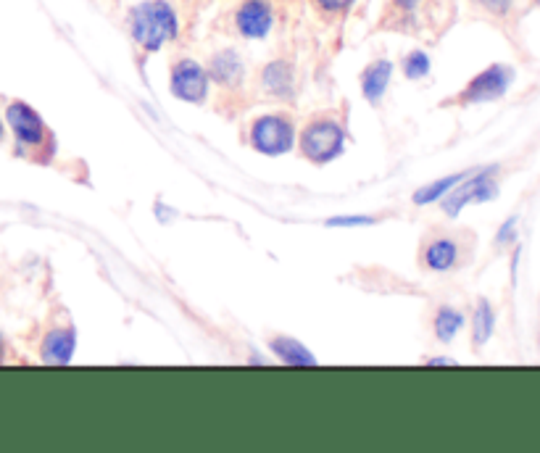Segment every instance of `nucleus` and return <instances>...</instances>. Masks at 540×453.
Wrapping results in <instances>:
<instances>
[{
  "mask_svg": "<svg viewBox=\"0 0 540 453\" xmlns=\"http://www.w3.org/2000/svg\"><path fill=\"white\" fill-rule=\"evenodd\" d=\"M498 195V166L469 169V174L440 201L446 216H459L469 203H488Z\"/></svg>",
  "mask_w": 540,
  "mask_h": 453,
  "instance_id": "39448f33",
  "label": "nucleus"
},
{
  "mask_svg": "<svg viewBox=\"0 0 540 453\" xmlns=\"http://www.w3.org/2000/svg\"><path fill=\"white\" fill-rule=\"evenodd\" d=\"M261 87L274 101H293L296 98V69L285 58H277L261 69Z\"/></svg>",
  "mask_w": 540,
  "mask_h": 453,
  "instance_id": "9d476101",
  "label": "nucleus"
},
{
  "mask_svg": "<svg viewBox=\"0 0 540 453\" xmlns=\"http://www.w3.org/2000/svg\"><path fill=\"white\" fill-rule=\"evenodd\" d=\"M467 327V317H464V311L454 309V306H440L435 311V319H432V330H435V338L440 343H451V340L459 335L461 330Z\"/></svg>",
  "mask_w": 540,
  "mask_h": 453,
  "instance_id": "2eb2a0df",
  "label": "nucleus"
},
{
  "mask_svg": "<svg viewBox=\"0 0 540 453\" xmlns=\"http://www.w3.org/2000/svg\"><path fill=\"white\" fill-rule=\"evenodd\" d=\"M422 6H425V0H390L393 14L401 16V19H414Z\"/></svg>",
  "mask_w": 540,
  "mask_h": 453,
  "instance_id": "4be33fe9",
  "label": "nucleus"
},
{
  "mask_svg": "<svg viewBox=\"0 0 540 453\" xmlns=\"http://www.w3.org/2000/svg\"><path fill=\"white\" fill-rule=\"evenodd\" d=\"M0 140H3V122H0Z\"/></svg>",
  "mask_w": 540,
  "mask_h": 453,
  "instance_id": "a878e982",
  "label": "nucleus"
},
{
  "mask_svg": "<svg viewBox=\"0 0 540 453\" xmlns=\"http://www.w3.org/2000/svg\"><path fill=\"white\" fill-rule=\"evenodd\" d=\"M469 172H459V174H448V177H440V180L430 182V185L419 187L417 193H414V203L417 206H430V203H440L446 198L456 185H459Z\"/></svg>",
  "mask_w": 540,
  "mask_h": 453,
  "instance_id": "f3484780",
  "label": "nucleus"
},
{
  "mask_svg": "<svg viewBox=\"0 0 540 453\" xmlns=\"http://www.w3.org/2000/svg\"><path fill=\"white\" fill-rule=\"evenodd\" d=\"M514 238H517V216H509V219L504 222V227L498 230L496 243L498 245H509V243H514Z\"/></svg>",
  "mask_w": 540,
  "mask_h": 453,
  "instance_id": "5701e85b",
  "label": "nucleus"
},
{
  "mask_svg": "<svg viewBox=\"0 0 540 453\" xmlns=\"http://www.w3.org/2000/svg\"><path fill=\"white\" fill-rule=\"evenodd\" d=\"M346 137V127L335 116H319V119H311L301 130L298 148H301L303 159L322 166L343 156Z\"/></svg>",
  "mask_w": 540,
  "mask_h": 453,
  "instance_id": "f03ea898",
  "label": "nucleus"
},
{
  "mask_svg": "<svg viewBox=\"0 0 540 453\" xmlns=\"http://www.w3.org/2000/svg\"><path fill=\"white\" fill-rule=\"evenodd\" d=\"M74 348H77V330L72 324L58 327V330H51L43 338L40 359H43V364H51V367H66L72 361Z\"/></svg>",
  "mask_w": 540,
  "mask_h": 453,
  "instance_id": "9b49d317",
  "label": "nucleus"
},
{
  "mask_svg": "<svg viewBox=\"0 0 540 453\" xmlns=\"http://www.w3.org/2000/svg\"><path fill=\"white\" fill-rule=\"evenodd\" d=\"M311 6L317 11L319 16L324 19H340V16H346L353 6H356V0H311Z\"/></svg>",
  "mask_w": 540,
  "mask_h": 453,
  "instance_id": "6ab92c4d",
  "label": "nucleus"
},
{
  "mask_svg": "<svg viewBox=\"0 0 540 453\" xmlns=\"http://www.w3.org/2000/svg\"><path fill=\"white\" fill-rule=\"evenodd\" d=\"M535 3H538V8H540V0H535Z\"/></svg>",
  "mask_w": 540,
  "mask_h": 453,
  "instance_id": "bb28decb",
  "label": "nucleus"
},
{
  "mask_svg": "<svg viewBox=\"0 0 540 453\" xmlns=\"http://www.w3.org/2000/svg\"><path fill=\"white\" fill-rule=\"evenodd\" d=\"M269 348H272V353L282 364H290V367H311V364H317V356L303 346L301 340L288 338V335H274L269 340Z\"/></svg>",
  "mask_w": 540,
  "mask_h": 453,
  "instance_id": "4468645a",
  "label": "nucleus"
},
{
  "mask_svg": "<svg viewBox=\"0 0 540 453\" xmlns=\"http://www.w3.org/2000/svg\"><path fill=\"white\" fill-rule=\"evenodd\" d=\"M375 216L367 214H346V216H330L327 219V227H369V224H375Z\"/></svg>",
  "mask_w": 540,
  "mask_h": 453,
  "instance_id": "aec40b11",
  "label": "nucleus"
},
{
  "mask_svg": "<svg viewBox=\"0 0 540 453\" xmlns=\"http://www.w3.org/2000/svg\"><path fill=\"white\" fill-rule=\"evenodd\" d=\"M209 87V72H206V66L198 64L195 58H177L172 69H169V93H172L177 101L203 103L209 98Z\"/></svg>",
  "mask_w": 540,
  "mask_h": 453,
  "instance_id": "423d86ee",
  "label": "nucleus"
},
{
  "mask_svg": "<svg viewBox=\"0 0 540 453\" xmlns=\"http://www.w3.org/2000/svg\"><path fill=\"white\" fill-rule=\"evenodd\" d=\"M493 330H496V309L488 298H480L475 314H472V343H475V348H483L493 338Z\"/></svg>",
  "mask_w": 540,
  "mask_h": 453,
  "instance_id": "dca6fc26",
  "label": "nucleus"
},
{
  "mask_svg": "<svg viewBox=\"0 0 540 453\" xmlns=\"http://www.w3.org/2000/svg\"><path fill=\"white\" fill-rule=\"evenodd\" d=\"M390 80H393V61H388V58H375V61L361 72V93H364L367 103L380 106L382 95L388 93Z\"/></svg>",
  "mask_w": 540,
  "mask_h": 453,
  "instance_id": "ddd939ff",
  "label": "nucleus"
},
{
  "mask_svg": "<svg viewBox=\"0 0 540 453\" xmlns=\"http://www.w3.org/2000/svg\"><path fill=\"white\" fill-rule=\"evenodd\" d=\"M3 359H6V340L0 335V364H3Z\"/></svg>",
  "mask_w": 540,
  "mask_h": 453,
  "instance_id": "b1692460",
  "label": "nucleus"
},
{
  "mask_svg": "<svg viewBox=\"0 0 540 453\" xmlns=\"http://www.w3.org/2000/svg\"><path fill=\"white\" fill-rule=\"evenodd\" d=\"M432 69V61L425 51H411L406 53L404 61H401V72H404L406 80H425Z\"/></svg>",
  "mask_w": 540,
  "mask_h": 453,
  "instance_id": "a211bd4d",
  "label": "nucleus"
},
{
  "mask_svg": "<svg viewBox=\"0 0 540 453\" xmlns=\"http://www.w3.org/2000/svg\"><path fill=\"white\" fill-rule=\"evenodd\" d=\"M6 122L11 127V135L16 140V153L29 156V153H43V148H53L51 132L45 127L43 116L37 114L35 108L24 101L8 103Z\"/></svg>",
  "mask_w": 540,
  "mask_h": 453,
  "instance_id": "20e7f679",
  "label": "nucleus"
},
{
  "mask_svg": "<svg viewBox=\"0 0 540 453\" xmlns=\"http://www.w3.org/2000/svg\"><path fill=\"white\" fill-rule=\"evenodd\" d=\"M206 72H209V80L216 82L219 87L235 90L245 80V61L235 48H222V51H216L209 58Z\"/></svg>",
  "mask_w": 540,
  "mask_h": 453,
  "instance_id": "1a4fd4ad",
  "label": "nucleus"
},
{
  "mask_svg": "<svg viewBox=\"0 0 540 453\" xmlns=\"http://www.w3.org/2000/svg\"><path fill=\"white\" fill-rule=\"evenodd\" d=\"M248 143L261 156H285L296 148V124L288 114H261L248 127Z\"/></svg>",
  "mask_w": 540,
  "mask_h": 453,
  "instance_id": "7ed1b4c3",
  "label": "nucleus"
},
{
  "mask_svg": "<svg viewBox=\"0 0 540 453\" xmlns=\"http://www.w3.org/2000/svg\"><path fill=\"white\" fill-rule=\"evenodd\" d=\"M427 364H454V361H451V359H440V356H438V359H430V361H427Z\"/></svg>",
  "mask_w": 540,
  "mask_h": 453,
  "instance_id": "393cba45",
  "label": "nucleus"
},
{
  "mask_svg": "<svg viewBox=\"0 0 540 453\" xmlns=\"http://www.w3.org/2000/svg\"><path fill=\"white\" fill-rule=\"evenodd\" d=\"M459 259V243L454 238H446V235L427 240L425 248H422V267L430 269V272H451V269L459 267Z\"/></svg>",
  "mask_w": 540,
  "mask_h": 453,
  "instance_id": "f8f14e48",
  "label": "nucleus"
},
{
  "mask_svg": "<svg viewBox=\"0 0 540 453\" xmlns=\"http://www.w3.org/2000/svg\"><path fill=\"white\" fill-rule=\"evenodd\" d=\"M514 82V69L506 64H490L488 69L477 74L475 80H469L467 87L461 90L456 103L459 106H475V103H490L501 101L506 90Z\"/></svg>",
  "mask_w": 540,
  "mask_h": 453,
  "instance_id": "0eeeda50",
  "label": "nucleus"
},
{
  "mask_svg": "<svg viewBox=\"0 0 540 453\" xmlns=\"http://www.w3.org/2000/svg\"><path fill=\"white\" fill-rule=\"evenodd\" d=\"M274 24H277L274 0H240L232 11V29L243 40H264L272 35Z\"/></svg>",
  "mask_w": 540,
  "mask_h": 453,
  "instance_id": "6e6552de",
  "label": "nucleus"
},
{
  "mask_svg": "<svg viewBox=\"0 0 540 453\" xmlns=\"http://www.w3.org/2000/svg\"><path fill=\"white\" fill-rule=\"evenodd\" d=\"M480 11H485V14L490 16H498V19H504V16H509V11H512L514 0H472Z\"/></svg>",
  "mask_w": 540,
  "mask_h": 453,
  "instance_id": "412c9836",
  "label": "nucleus"
},
{
  "mask_svg": "<svg viewBox=\"0 0 540 453\" xmlns=\"http://www.w3.org/2000/svg\"><path fill=\"white\" fill-rule=\"evenodd\" d=\"M180 29V14L169 0H143L127 14V32L143 53H159L180 37Z\"/></svg>",
  "mask_w": 540,
  "mask_h": 453,
  "instance_id": "f257e3e1",
  "label": "nucleus"
}]
</instances>
